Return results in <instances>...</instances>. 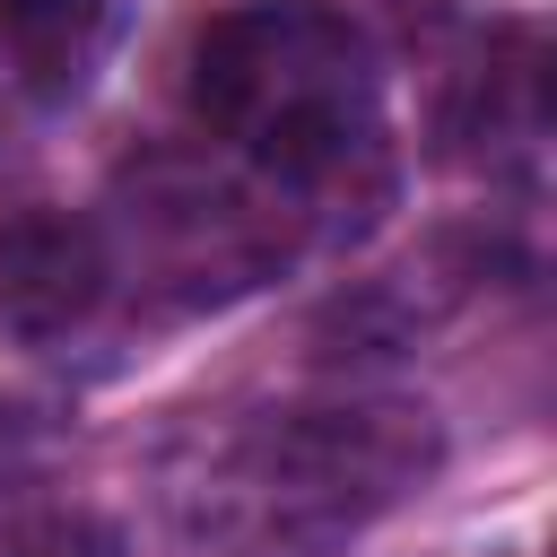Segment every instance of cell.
<instances>
[{
  "label": "cell",
  "instance_id": "6",
  "mask_svg": "<svg viewBox=\"0 0 557 557\" xmlns=\"http://www.w3.org/2000/svg\"><path fill=\"white\" fill-rule=\"evenodd\" d=\"M113 35V0H0V52L35 96H70Z\"/></svg>",
  "mask_w": 557,
  "mask_h": 557
},
{
  "label": "cell",
  "instance_id": "1",
  "mask_svg": "<svg viewBox=\"0 0 557 557\" xmlns=\"http://www.w3.org/2000/svg\"><path fill=\"white\" fill-rule=\"evenodd\" d=\"M418 400H305L270 409L209 453L183 496V557H331L435 470Z\"/></svg>",
  "mask_w": 557,
  "mask_h": 557
},
{
  "label": "cell",
  "instance_id": "3",
  "mask_svg": "<svg viewBox=\"0 0 557 557\" xmlns=\"http://www.w3.org/2000/svg\"><path fill=\"white\" fill-rule=\"evenodd\" d=\"M122 226L139 278L165 305H226L261 287L296 244V218L270 183H235L209 165H148L122 200Z\"/></svg>",
  "mask_w": 557,
  "mask_h": 557
},
{
  "label": "cell",
  "instance_id": "9",
  "mask_svg": "<svg viewBox=\"0 0 557 557\" xmlns=\"http://www.w3.org/2000/svg\"><path fill=\"white\" fill-rule=\"evenodd\" d=\"M0 148H9V113H0Z\"/></svg>",
  "mask_w": 557,
  "mask_h": 557
},
{
  "label": "cell",
  "instance_id": "5",
  "mask_svg": "<svg viewBox=\"0 0 557 557\" xmlns=\"http://www.w3.org/2000/svg\"><path fill=\"white\" fill-rule=\"evenodd\" d=\"M540 131H548V52L531 26H496L444 96V139L470 165H531Z\"/></svg>",
  "mask_w": 557,
  "mask_h": 557
},
{
  "label": "cell",
  "instance_id": "4",
  "mask_svg": "<svg viewBox=\"0 0 557 557\" xmlns=\"http://www.w3.org/2000/svg\"><path fill=\"white\" fill-rule=\"evenodd\" d=\"M113 252L70 209H17L0 226V331L9 339H61L104 305Z\"/></svg>",
  "mask_w": 557,
  "mask_h": 557
},
{
  "label": "cell",
  "instance_id": "8",
  "mask_svg": "<svg viewBox=\"0 0 557 557\" xmlns=\"http://www.w3.org/2000/svg\"><path fill=\"white\" fill-rule=\"evenodd\" d=\"M9 557H131V548H122V531L96 522V513H52V522H35Z\"/></svg>",
  "mask_w": 557,
  "mask_h": 557
},
{
  "label": "cell",
  "instance_id": "7",
  "mask_svg": "<svg viewBox=\"0 0 557 557\" xmlns=\"http://www.w3.org/2000/svg\"><path fill=\"white\" fill-rule=\"evenodd\" d=\"M44 461H52V426H44V409L0 400V505H17V496L44 479Z\"/></svg>",
  "mask_w": 557,
  "mask_h": 557
},
{
  "label": "cell",
  "instance_id": "2",
  "mask_svg": "<svg viewBox=\"0 0 557 557\" xmlns=\"http://www.w3.org/2000/svg\"><path fill=\"white\" fill-rule=\"evenodd\" d=\"M200 122L252 157L270 191L339 200L383 183V104L374 61L348 9L331 0H235L191 44Z\"/></svg>",
  "mask_w": 557,
  "mask_h": 557
}]
</instances>
